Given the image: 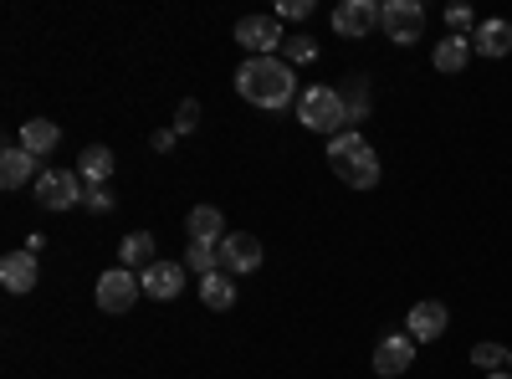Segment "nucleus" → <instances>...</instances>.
I'll use <instances>...</instances> for the list:
<instances>
[{"mask_svg": "<svg viewBox=\"0 0 512 379\" xmlns=\"http://www.w3.org/2000/svg\"><path fill=\"white\" fill-rule=\"evenodd\" d=\"M185 267H195V277H210V272H221V257H216V246H200V241H190V251H185Z\"/></svg>", "mask_w": 512, "mask_h": 379, "instance_id": "24", "label": "nucleus"}, {"mask_svg": "<svg viewBox=\"0 0 512 379\" xmlns=\"http://www.w3.org/2000/svg\"><path fill=\"white\" fill-rule=\"evenodd\" d=\"M472 364L487 369V374H497V369L507 364V349H502V344H477V349H472Z\"/></svg>", "mask_w": 512, "mask_h": 379, "instance_id": "25", "label": "nucleus"}, {"mask_svg": "<svg viewBox=\"0 0 512 379\" xmlns=\"http://www.w3.org/2000/svg\"><path fill=\"white\" fill-rule=\"evenodd\" d=\"M175 139H180L175 129H159V134H154V149H159V154H169V149H175Z\"/></svg>", "mask_w": 512, "mask_h": 379, "instance_id": "30", "label": "nucleus"}, {"mask_svg": "<svg viewBox=\"0 0 512 379\" xmlns=\"http://www.w3.org/2000/svg\"><path fill=\"white\" fill-rule=\"evenodd\" d=\"M169 129H175V134H195V129H200V108H195V103H180Z\"/></svg>", "mask_w": 512, "mask_h": 379, "instance_id": "27", "label": "nucleus"}, {"mask_svg": "<svg viewBox=\"0 0 512 379\" xmlns=\"http://www.w3.org/2000/svg\"><path fill=\"white\" fill-rule=\"evenodd\" d=\"M216 257H221V272H231V277H246V272H256V267H262V241H256V236H246V231H231V236L216 246Z\"/></svg>", "mask_w": 512, "mask_h": 379, "instance_id": "9", "label": "nucleus"}, {"mask_svg": "<svg viewBox=\"0 0 512 379\" xmlns=\"http://www.w3.org/2000/svg\"><path fill=\"white\" fill-rule=\"evenodd\" d=\"M431 62H436V72H466V62H472V36H441Z\"/></svg>", "mask_w": 512, "mask_h": 379, "instance_id": "18", "label": "nucleus"}, {"mask_svg": "<svg viewBox=\"0 0 512 379\" xmlns=\"http://www.w3.org/2000/svg\"><path fill=\"white\" fill-rule=\"evenodd\" d=\"M88 200V185H82L77 170H41L36 175V205L41 210H72Z\"/></svg>", "mask_w": 512, "mask_h": 379, "instance_id": "5", "label": "nucleus"}, {"mask_svg": "<svg viewBox=\"0 0 512 379\" xmlns=\"http://www.w3.org/2000/svg\"><path fill=\"white\" fill-rule=\"evenodd\" d=\"M236 47H246L251 57H277L287 47L282 21L277 16H241L236 21Z\"/></svg>", "mask_w": 512, "mask_h": 379, "instance_id": "7", "label": "nucleus"}, {"mask_svg": "<svg viewBox=\"0 0 512 379\" xmlns=\"http://www.w3.org/2000/svg\"><path fill=\"white\" fill-rule=\"evenodd\" d=\"M328 164H333V175L344 185H354V190H374L379 185V154L369 149V139L359 129L328 139Z\"/></svg>", "mask_w": 512, "mask_h": 379, "instance_id": "2", "label": "nucleus"}, {"mask_svg": "<svg viewBox=\"0 0 512 379\" xmlns=\"http://www.w3.org/2000/svg\"><path fill=\"white\" fill-rule=\"evenodd\" d=\"M159 262V241L149 236V231H128L123 236V246H118V267H128V272H149Z\"/></svg>", "mask_w": 512, "mask_h": 379, "instance_id": "13", "label": "nucleus"}, {"mask_svg": "<svg viewBox=\"0 0 512 379\" xmlns=\"http://www.w3.org/2000/svg\"><path fill=\"white\" fill-rule=\"evenodd\" d=\"M31 170H36V154H26L21 144H11L6 154H0V185L6 190H21L31 180Z\"/></svg>", "mask_w": 512, "mask_h": 379, "instance_id": "21", "label": "nucleus"}, {"mask_svg": "<svg viewBox=\"0 0 512 379\" xmlns=\"http://www.w3.org/2000/svg\"><path fill=\"white\" fill-rule=\"evenodd\" d=\"M487 379H512V369H497V374H487Z\"/></svg>", "mask_w": 512, "mask_h": 379, "instance_id": "31", "label": "nucleus"}, {"mask_svg": "<svg viewBox=\"0 0 512 379\" xmlns=\"http://www.w3.org/2000/svg\"><path fill=\"white\" fill-rule=\"evenodd\" d=\"M472 52L482 57H507L512 52V21H482L472 31Z\"/></svg>", "mask_w": 512, "mask_h": 379, "instance_id": "17", "label": "nucleus"}, {"mask_svg": "<svg viewBox=\"0 0 512 379\" xmlns=\"http://www.w3.org/2000/svg\"><path fill=\"white\" fill-rule=\"evenodd\" d=\"M236 93L251 103V108H287L292 98H303L297 93V77L282 57H246L236 67Z\"/></svg>", "mask_w": 512, "mask_h": 379, "instance_id": "1", "label": "nucleus"}, {"mask_svg": "<svg viewBox=\"0 0 512 379\" xmlns=\"http://www.w3.org/2000/svg\"><path fill=\"white\" fill-rule=\"evenodd\" d=\"M415 364V339L400 328V333H384V339L374 344V374L379 379H400L405 369Z\"/></svg>", "mask_w": 512, "mask_h": 379, "instance_id": "8", "label": "nucleus"}, {"mask_svg": "<svg viewBox=\"0 0 512 379\" xmlns=\"http://www.w3.org/2000/svg\"><path fill=\"white\" fill-rule=\"evenodd\" d=\"M113 149L108 144H88V149H82L77 154V175H82V185H88V190H98V185H108L113 180Z\"/></svg>", "mask_w": 512, "mask_h": 379, "instance_id": "14", "label": "nucleus"}, {"mask_svg": "<svg viewBox=\"0 0 512 379\" xmlns=\"http://www.w3.org/2000/svg\"><path fill=\"white\" fill-rule=\"evenodd\" d=\"M303 16H313V0H282L277 6V21H303Z\"/></svg>", "mask_w": 512, "mask_h": 379, "instance_id": "28", "label": "nucleus"}, {"mask_svg": "<svg viewBox=\"0 0 512 379\" xmlns=\"http://www.w3.org/2000/svg\"><path fill=\"white\" fill-rule=\"evenodd\" d=\"M446 323H451L446 303H431V298H425V303H415V308H410V318H405V333H410L415 344H436L441 333H446Z\"/></svg>", "mask_w": 512, "mask_h": 379, "instance_id": "11", "label": "nucleus"}, {"mask_svg": "<svg viewBox=\"0 0 512 379\" xmlns=\"http://www.w3.org/2000/svg\"><path fill=\"white\" fill-rule=\"evenodd\" d=\"M185 262H154L139 282H144V298H154V303H169V298H180L185 292Z\"/></svg>", "mask_w": 512, "mask_h": 379, "instance_id": "12", "label": "nucleus"}, {"mask_svg": "<svg viewBox=\"0 0 512 379\" xmlns=\"http://www.w3.org/2000/svg\"><path fill=\"white\" fill-rule=\"evenodd\" d=\"M282 62H287V67L318 62V41H313V36H287V47H282Z\"/></svg>", "mask_w": 512, "mask_h": 379, "instance_id": "23", "label": "nucleus"}, {"mask_svg": "<svg viewBox=\"0 0 512 379\" xmlns=\"http://www.w3.org/2000/svg\"><path fill=\"white\" fill-rule=\"evenodd\" d=\"M82 205H88L93 216H108V210H113V190H108V185H98V190H88V200H82Z\"/></svg>", "mask_w": 512, "mask_h": 379, "instance_id": "29", "label": "nucleus"}, {"mask_svg": "<svg viewBox=\"0 0 512 379\" xmlns=\"http://www.w3.org/2000/svg\"><path fill=\"white\" fill-rule=\"evenodd\" d=\"M344 113H349V129H359V123L369 118V77H349L344 88Z\"/></svg>", "mask_w": 512, "mask_h": 379, "instance_id": "22", "label": "nucleus"}, {"mask_svg": "<svg viewBox=\"0 0 512 379\" xmlns=\"http://www.w3.org/2000/svg\"><path fill=\"white\" fill-rule=\"evenodd\" d=\"M297 123L303 129H313V134H323V139H338V134H349V113H344V93L338 88H313L297 98Z\"/></svg>", "mask_w": 512, "mask_h": 379, "instance_id": "3", "label": "nucleus"}, {"mask_svg": "<svg viewBox=\"0 0 512 379\" xmlns=\"http://www.w3.org/2000/svg\"><path fill=\"white\" fill-rule=\"evenodd\" d=\"M200 303H205V308H216V313L236 308V277H231V272H210V277H200Z\"/></svg>", "mask_w": 512, "mask_h": 379, "instance_id": "20", "label": "nucleus"}, {"mask_svg": "<svg viewBox=\"0 0 512 379\" xmlns=\"http://www.w3.org/2000/svg\"><path fill=\"white\" fill-rule=\"evenodd\" d=\"M374 26H379V6H374V0H344V6L333 11V31L344 41H364Z\"/></svg>", "mask_w": 512, "mask_h": 379, "instance_id": "10", "label": "nucleus"}, {"mask_svg": "<svg viewBox=\"0 0 512 379\" xmlns=\"http://www.w3.org/2000/svg\"><path fill=\"white\" fill-rule=\"evenodd\" d=\"M185 231H190V241H200V246H221L231 231H226V216L216 205H195L190 210V221H185Z\"/></svg>", "mask_w": 512, "mask_h": 379, "instance_id": "15", "label": "nucleus"}, {"mask_svg": "<svg viewBox=\"0 0 512 379\" xmlns=\"http://www.w3.org/2000/svg\"><path fill=\"white\" fill-rule=\"evenodd\" d=\"M0 282H6V292H31L36 287V257H31L26 246L0 262Z\"/></svg>", "mask_w": 512, "mask_h": 379, "instance_id": "16", "label": "nucleus"}, {"mask_svg": "<svg viewBox=\"0 0 512 379\" xmlns=\"http://www.w3.org/2000/svg\"><path fill=\"white\" fill-rule=\"evenodd\" d=\"M446 26H451V36H472V26H477L472 6H451L446 11Z\"/></svg>", "mask_w": 512, "mask_h": 379, "instance_id": "26", "label": "nucleus"}, {"mask_svg": "<svg viewBox=\"0 0 512 379\" xmlns=\"http://www.w3.org/2000/svg\"><path fill=\"white\" fill-rule=\"evenodd\" d=\"M62 144V129H57V123H47V118H31V123H21V149L26 154H52Z\"/></svg>", "mask_w": 512, "mask_h": 379, "instance_id": "19", "label": "nucleus"}, {"mask_svg": "<svg viewBox=\"0 0 512 379\" xmlns=\"http://www.w3.org/2000/svg\"><path fill=\"white\" fill-rule=\"evenodd\" d=\"M379 26H384V36H390L395 47H415V41L425 36V6L420 0H384Z\"/></svg>", "mask_w": 512, "mask_h": 379, "instance_id": "4", "label": "nucleus"}, {"mask_svg": "<svg viewBox=\"0 0 512 379\" xmlns=\"http://www.w3.org/2000/svg\"><path fill=\"white\" fill-rule=\"evenodd\" d=\"M98 308L103 313H128L139 298H144V282H139V272H128V267H108L103 277H98Z\"/></svg>", "mask_w": 512, "mask_h": 379, "instance_id": "6", "label": "nucleus"}, {"mask_svg": "<svg viewBox=\"0 0 512 379\" xmlns=\"http://www.w3.org/2000/svg\"><path fill=\"white\" fill-rule=\"evenodd\" d=\"M507 369H512V349H507Z\"/></svg>", "mask_w": 512, "mask_h": 379, "instance_id": "32", "label": "nucleus"}]
</instances>
